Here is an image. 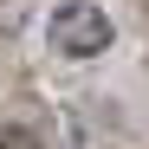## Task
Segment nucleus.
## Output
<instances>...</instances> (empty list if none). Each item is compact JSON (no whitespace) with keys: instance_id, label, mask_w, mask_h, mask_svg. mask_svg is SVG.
Returning <instances> with one entry per match:
<instances>
[{"instance_id":"obj_1","label":"nucleus","mask_w":149,"mask_h":149,"mask_svg":"<svg viewBox=\"0 0 149 149\" xmlns=\"http://www.w3.org/2000/svg\"><path fill=\"white\" fill-rule=\"evenodd\" d=\"M52 45L65 58H97L110 45V19L104 7H91V0H65V7L52 13Z\"/></svg>"},{"instance_id":"obj_2","label":"nucleus","mask_w":149,"mask_h":149,"mask_svg":"<svg viewBox=\"0 0 149 149\" xmlns=\"http://www.w3.org/2000/svg\"><path fill=\"white\" fill-rule=\"evenodd\" d=\"M0 149H45V143L26 130V123H0Z\"/></svg>"}]
</instances>
